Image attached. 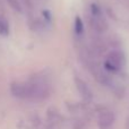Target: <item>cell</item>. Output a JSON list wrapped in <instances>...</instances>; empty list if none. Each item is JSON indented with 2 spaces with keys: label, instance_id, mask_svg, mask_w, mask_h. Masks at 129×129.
Listing matches in <instances>:
<instances>
[{
  "label": "cell",
  "instance_id": "6da1fadb",
  "mask_svg": "<svg viewBox=\"0 0 129 129\" xmlns=\"http://www.w3.org/2000/svg\"><path fill=\"white\" fill-rule=\"evenodd\" d=\"M10 92L15 98L27 101H42L50 95V85L44 78L36 77L26 82H14Z\"/></svg>",
  "mask_w": 129,
  "mask_h": 129
},
{
  "label": "cell",
  "instance_id": "7a4b0ae2",
  "mask_svg": "<svg viewBox=\"0 0 129 129\" xmlns=\"http://www.w3.org/2000/svg\"><path fill=\"white\" fill-rule=\"evenodd\" d=\"M89 22H91L93 29H95L98 33L102 34L104 32H107L108 22L102 13V9L96 4L91 5V17H89Z\"/></svg>",
  "mask_w": 129,
  "mask_h": 129
},
{
  "label": "cell",
  "instance_id": "3957f363",
  "mask_svg": "<svg viewBox=\"0 0 129 129\" xmlns=\"http://www.w3.org/2000/svg\"><path fill=\"white\" fill-rule=\"evenodd\" d=\"M126 58L125 54L119 50H113L107 57V60L104 62L105 70L111 71V73H118L125 67Z\"/></svg>",
  "mask_w": 129,
  "mask_h": 129
},
{
  "label": "cell",
  "instance_id": "277c9868",
  "mask_svg": "<svg viewBox=\"0 0 129 129\" xmlns=\"http://www.w3.org/2000/svg\"><path fill=\"white\" fill-rule=\"evenodd\" d=\"M114 122V116L110 110L103 109L102 111H100L98 117V123L100 129H110L113 126Z\"/></svg>",
  "mask_w": 129,
  "mask_h": 129
},
{
  "label": "cell",
  "instance_id": "5b68a950",
  "mask_svg": "<svg viewBox=\"0 0 129 129\" xmlns=\"http://www.w3.org/2000/svg\"><path fill=\"white\" fill-rule=\"evenodd\" d=\"M75 84H76V87L78 88L79 94L82 95V98L85 99V100H91L92 99V92H91V89H89V87L87 86L86 83H85L83 79H80V78L76 77L75 78Z\"/></svg>",
  "mask_w": 129,
  "mask_h": 129
},
{
  "label": "cell",
  "instance_id": "8992f818",
  "mask_svg": "<svg viewBox=\"0 0 129 129\" xmlns=\"http://www.w3.org/2000/svg\"><path fill=\"white\" fill-rule=\"evenodd\" d=\"M85 27H84V23H83L82 18L79 16H76L75 18V34L77 36H82L84 34Z\"/></svg>",
  "mask_w": 129,
  "mask_h": 129
},
{
  "label": "cell",
  "instance_id": "52a82bcc",
  "mask_svg": "<svg viewBox=\"0 0 129 129\" xmlns=\"http://www.w3.org/2000/svg\"><path fill=\"white\" fill-rule=\"evenodd\" d=\"M0 35L8 36L9 35V25L5 18L0 17Z\"/></svg>",
  "mask_w": 129,
  "mask_h": 129
},
{
  "label": "cell",
  "instance_id": "ba28073f",
  "mask_svg": "<svg viewBox=\"0 0 129 129\" xmlns=\"http://www.w3.org/2000/svg\"><path fill=\"white\" fill-rule=\"evenodd\" d=\"M7 1L10 4V6L13 7L15 10H18V11H20L22 9H20V6H19V4L17 2V0H7Z\"/></svg>",
  "mask_w": 129,
  "mask_h": 129
}]
</instances>
